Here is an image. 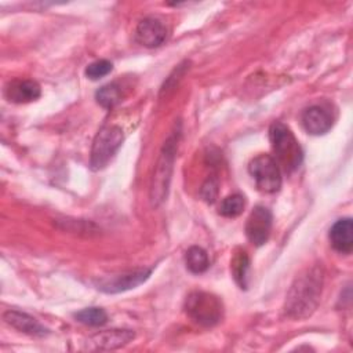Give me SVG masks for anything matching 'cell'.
<instances>
[{
    "mask_svg": "<svg viewBox=\"0 0 353 353\" xmlns=\"http://www.w3.org/2000/svg\"><path fill=\"white\" fill-rule=\"evenodd\" d=\"M324 273L321 266L316 265L302 272L290 287L284 302V313L290 319H305L310 316L321 296Z\"/></svg>",
    "mask_w": 353,
    "mask_h": 353,
    "instance_id": "cell-1",
    "label": "cell"
},
{
    "mask_svg": "<svg viewBox=\"0 0 353 353\" xmlns=\"http://www.w3.org/2000/svg\"><path fill=\"white\" fill-rule=\"evenodd\" d=\"M269 138L277 164L281 165L285 172L296 170L303 160V152L292 131L284 123L276 121L270 125Z\"/></svg>",
    "mask_w": 353,
    "mask_h": 353,
    "instance_id": "cell-2",
    "label": "cell"
},
{
    "mask_svg": "<svg viewBox=\"0 0 353 353\" xmlns=\"http://www.w3.org/2000/svg\"><path fill=\"white\" fill-rule=\"evenodd\" d=\"M179 131L171 134L168 139L164 142L160 156L157 159L152 182H150V201L153 207L160 205L168 193V186L171 181V174L174 168V160L176 153Z\"/></svg>",
    "mask_w": 353,
    "mask_h": 353,
    "instance_id": "cell-3",
    "label": "cell"
},
{
    "mask_svg": "<svg viewBox=\"0 0 353 353\" xmlns=\"http://www.w3.org/2000/svg\"><path fill=\"white\" fill-rule=\"evenodd\" d=\"M186 314L203 327H212L218 324L223 314L222 301L205 291H193L185 301Z\"/></svg>",
    "mask_w": 353,
    "mask_h": 353,
    "instance_id": "cell-4",
    "label": "cell"
},
{
    "mask_svg": "<svg viewBox=\"0 0 353 353\" xmlns=\"http://www.w3.org/2000/svg\"><path fill=\"white\" fill-rule=\"evenodd\" d=\"M124 141L123 130L119 125H105L102 127L91 146L90 153V167L94 171H99L108 165L112 157L116 154L119 148Z\"/></svg>",
    "mask_w": 353,
    "mask_h": 353,
    "instance_id": "cell-5",
    "label": "cell"
},
{
    "mask_svg": "<svg viewBox=\"0 0 353 353\" xmlns=\"http://www.w3.org/2000/svg\"><path fill=\"white\" fill-rule=\"evenodd\" d=\"M248 172L262 193H276L281 188V171L270 154H258L248 164Z\"/></svg>",
    "mask_w": 353,
    "mask_h": 353,
    "instance_id": "cell-6",
    "label": "cell"
},
{
    "mask_svg": "<svg viewBox=\"0 0 353 353\" xmlns=\"http://www.w3.org/2000/svg\"><path fill=\"white\" fill-rule=\"evenodd\" d=\"M272 222L273 216L269 208H266L265 205H256L251 211L245 223V234L248 240L256 247L263 245L270 236Z\"/></svg>",
    "mask_w": 353,
    "mask_h": 353,
    "instance_id": "cell-7",
    "label": "cell"
},
{
    "mask_svg": "<svg viewBox=\"0 0 353 353\" xmlns=\"http://www.w3.org/2000/svg\"><path fill=\"white\" fill-rule=\"evenodd\" d=\"M152 273V269H138L134 272H127L123 274L113 276L110 279H103L95 283L97 288L106 294L124 292L127 290L135 288L145 283Z\"/></svg>",
    "mask_w": 353,
    "mask_h": 353,
    "instance_id": "cell-8",
    "label": "cell"
},
{
    "mask_svg": "<svg viewBox=\"0 0 353 353\" xmlns=\"http://www.w3.org/2000/svg\"><path fill=\"white\" fill-rule=\"evenodd\" d=\"M135 37L139 44L148 48H154L165 41L167 28L159 18L145 17L137 25Z\"/></svg>",
    "mask_w": 353,
    "mask_h": 353,
    "instance_id": "cell-9",
    "label": "cell"
},
{
    "mask_svg": "<svg viewBox=\"0 0 353 353\" xmlns=\"http://www.w3.org/2000/svg\"><path fill=\"white\" fill-rule=\"evenodd\" d=\"M135 334L131 330H106L99 331L88 338L87 347L91 350H113L125 346L134 339Z\"/></svg>",
    "mask_w": 353,
    "mask_h": 353,
    "instance_id": "cell-10",
    "label": "cell"
},
{
    "mask_svg": "<svg viewBox=\"0 0 353 353\" xmlns=\"http://www.w3.org/2000/svg\"><path fill=\"white\" fill-rule=\"evenodd\" d=\"M301 121L305 131L312 135H323L328 132L334 124V119L331 113L320 105H313L306 108L302 112Z\"/></svg>",
    "mask_w": 353,
    "mask_h": 353,
    "instance_id": "cell-11",
    "label": "cell"
},
{
    "mask_svg": "<svg viewBox=\"0 0 353 353\" xmlns=\"http://www.w3.org/2000/svg\"><path fill=\"white\" fill-rule=\"evenodd\" d=\"M41 94V88L34 80H12L7 83L4 95L10 102L28 103L36 101Z\"/></svg>",
    "mask_w": 353,
    "mask_h": 353,
    "instance_id": "cell-12",
    "label": "cell"
},
{
    "mask_svg": "<svg viewBox=\"0 0 353 353\" xmlns=\"http://www.w3.org/2000/svg\"><path fill=\"white\" fill-rule=\"evenodd\" d=\"M331 245L341 254H350L353 250V222L350 218L338 219L328 233Z\"/></svg>",
    "mask_w": 353,
    "mask_h": 353,
    "instance_id": "cell-13",
    "label": "cell"
},
{
    "mask_svg": "<svg viewBox=\"0 0 353 353\" xmlns=\"http://www.w3.org/2000/svg\"><path fill=\"white\" fill-rule=\"evenodd\" d=\"M3 319L7 324H10L15 330H18L23 334H28V335L44 336L48 334V330L44 325H41L34 317H32L23 312L7 310L3 314Z\"/></svg>",
    "mask_w": 353,
    "mask_h": 353,
    "instance_id": "cell-14",
    "label": "cell"
},
{
    "mask_svg": "<svg viewBox=\"0 0 353 353\" xmlns=\"http://www.w3.org/2000/svg\"><path fill=\"white\" fill-rule=\"evenodd\" d=\"M230 270L234 281L240 288L248 287V272H250V258L244 250H239L234 252L230 261Z\"/></svg>",
    "mask_w": 353,
    "mask_h": 353,
    "instance_id": "cell-15",
    "label": "cell"
},
{
    "mask_svg": "<svg viewBox=\"0 0 353 353\" xmlns=\"http://www.w3.org/2000/svg\"><path fill=\"white\" fill-rule=\"evenodd\" d=\"M185 263H186V268L192 273L199 274V273H203L208 269L210 259H208V255H207L205 250H203L199 245H193L185 254Z\"/></svg>",
    "mask_w": 353,
    "mask_h": 353,
    "instance_id": "cell-16",
    "label": "cell"
},
{
    "mask_svg": "<svg viewBox=\"0 0 353 353\" xmlns=\"http://www.w3.org/2000/svg\"><path fill=\"white\" fill-rule=\"evenodd\" d=\"M95 99L102 108L112 109L113 106H116L120 102L121 90L117 85V83L105 84L95 92Z\"/></svg>",
    "mask_w": 353,
    "mask_h": 353,
    "instance_id": "cell-17",
    "label": "cell"
},
{
    "mask_svg": "<svg viewBox=\"0 0 353 353\" xmlns=\"http://www.w3.org/2000/svg\"><path fill=\"white\" fill-rule=\"evenodd\" d=\"M74 319L85 325L101 327L108 321V314L102 307H85L74 313Z\"/></svg>",
    "mask_w": 353,
    "mask_h": 353,
    "instance_id": "cell-18",
    "label": "cell"
},
{
    "mask_svg": "<svg viewBox=\"0 0 353 353\" xmlns=\"http://www.w3.org/2000/svg\"><path fill=\"white\" fill-rule=\"evenodd\" d=\"M244 207H245V201L241 194H237V193L230 194L221 201L219 214L228 218H234L243 212Z\"/></svg>",
    "mask_w": 353,
    "mask_h": 353,
    "instance_id": "cell-19",
    "label": "cell"
},
{
    "mask_svg": "<svg viewBox=\"0 0 353 353\" xmlns=\"http://www.w3.org/2000/svg\"><path fill=\"white\" fill-rule=\"evenodd\" d=\"M113 69V65L110 61L108 59H98L91 62L87 68H85V76L91 80H98L106 74H109Z\"/></svg>",
    "mask_w": 353,
    "mask_h": 353,
    "instance_id": "cell-20",
    "label": "cell"
},
{
    "mask_svg": "<svg viewBox=\"0 0 353 353\" xmlns=\"http://www.w3.org/2000/svg\"><path fill=\"white\" fill-rule=\"evenodd\" d=\"M200 194H201V197L205 203L212 204L216 200V196H218V181H216V178H214V176L208 178L203 183Z\"/></svg>",
    "mask_w": 353,
    "mask_h": 353,
    "instance_id": "cell-21",
    "label": "cell"
}]
</instances>
